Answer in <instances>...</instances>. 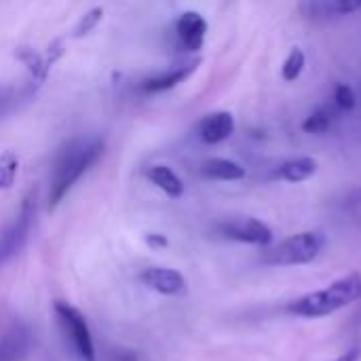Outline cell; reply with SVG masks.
Segmentation results:
<instances>
[{"label": "cell", "instance_id": "cell-3", "mask_svg": "<svg viewBox=\"0 0 361 361\" xmlns=\"http://www.w3.org/2000/svg\"><path fill=\"white\" fill-rule=\"evenodd\" d=\"M326 237L317 231L296 233L277 245H269L262 262L271 267H305L311 264L324 250Z\"/></svg>", "mask_w": 361, "mask_h": 361}, {"label": "cell", "instance_id": "cell-8", "mask_svg": "<svg viewBox=\"0 0 361 361\" xmlns=\"http://www.w3.org/2000/svg\"><path fill=\"white\" fill-rule=\"evenodd\" d=\"M176 34L186 51H201L207 34V21L197 11H186L176 21Z\"/></svg>", "mask_w": 361, "mask_h": 361}, {"label": "cell", "instance_id": "cell-4", "mask_svg": "<svg viewBox=\"0 0 361 361\" xmlns=\"http://www.w3.org/2000/svg\"><path fill=\"white\" fill-rule=\"evenodd\" d=\"M55 315H57V322H59L66 338L70 341L74 353L82 361L97 360L93 336H91V330H89V324H87L85 315L76 307H72V305H68L63 300L55 302Z\"/></svg>", "mask_w": 361, "mask_h": 361}, {"label": "cell", "instance_id": "cell-12", "mask_svg": "<svg viewBox=\"0 0 361 361\" xmlns=\"http://www.w3.org/2000/svg\"><path fill=\"white\" fill-rule=\"evenodd\" d=\"M201 176L207 178V180H218V182H237V180L245 178V169L235 161L214 157V159L203 161Z\"/></svg>", "mask_w": 361, "mask_h": 361}, {"label": "cell", "instance_id": "cell-26", "mask_svg": "<svg viewBox=\"0 0 361 361\" xmlns=\"http://www.w3.org/2000/svg\"><path fill=\"white\" fill-rule=\"evenodd\" d=\"M347 207L351 209H361V186L355 188L349 197H347Z\"/></svg>", "mask_w": 361, "mask_h": 361}, {"label": "cell", "instance_id": "cell-9", "mask_svg": "<svg viewBox=\"0 0 361 361\" xmlns=\"http://www.w3.org/2000/svg\"><path fill=\"white\" fill-rule=\"evenodd\" d=\"M32 345V336L23 326H11L0 334V361H21Z\"/></svg>", "mask_w": 361, "mask_h": 361}, {"label": "cell", "instance_id": "cell-15", "mask_svg": "<svg viewBox=\"0 0 361 361\" xmlns=\"http://www.w3.org/2000/svg\"><path fill=\"white\" fill-rule=\"evenodd\" d=\"M305 63H307L305 51H302L300 47H294V49L290 51V55L286 57L283 66H281V76H283V80H286V82H294V80L302 74Z\"/></svg>", "mask_w": 361, "mask_h": 361}, {"label": "cell", "instance_id": "cell-21", "mask_svg": "<svg viewBox=\"0 0 361 361\" xmlns=\"http://www.w3.org/2000/svg\"><path fill=\"white\" fill-rule=\"evenodd\" d=\"M102 17H104V11L97 6V8H91L82 19H80V23L76 25V30H74V36H85V34H89L99 21H102Z\"/></svg>", "mask_w": 361, "mask_h": 361}, {"label": "cell", "instance_id": "cell-1", "mask_svg": "<svg viewBox=\"0 0 361 361\" xmlns=\"http://www.w3.org/2000/svg\"><path fill=\"white\" fill-rule=\"evenodd\" d=\"M104 154V140H74L68 144V148L59 154L53 176H51V188H49V207L55 209L63 197L70 192V188L99 161Z\"/></svg>", "mask_w": 361, "mask_h": 361}, {"label": "cell", "instance_id": "cell-10", "mask_svg": "<svg viewBox=\"0 0 361 361\" xmlns=\"http://www.w3.org/2000/svg\"><path fill=\"white\" fill-rule=\"evenodd\" d=\"M233 133H235V118L231 112H214L199 123V137L212 146L228 140Z\"/></svg>", "mask_w": 361, "mask_h": 361}, {"label": "cell", "instance_id": "cell-22", "mask_svg": "<svg viewBox=\"0 0 361 361\" xmlns=\"http://www.w3.org/2000/svg\"><path fill=\"white\" fill-rule=\"evenodd\" d=\"M104 361H137V353L125 347H114L106 353Z\"/></svg>", "mask_w": 361, "mask_h": 361}, {"label": "cell", "instance_id": "cell-19", "mask_svg": "<svg viewBox=\"0 0 361 361\" xmlns=\"http://www.w3.org/2000/svg\"><path fill=\"white\" fill-rule=\"evenodd\" d=\"M305 13L309 17H334L338 15V6L336 0H307Z\"/></svg>", "mask_w": 361, "mask_h": 361}, {"label": "cell", "instance_id": "cell-18", "mask_svg": "<svg viewBox=\"0 0 361 361\" xmlns=\"http://www.w3.org/2000/svg\"><path fill=\"white\" fill-rule=\"evenodd\" d=\"M17 57L30 68V72L38 78V80H44V76H47V72H49V68H51V63L47 61V59H42L38 53H34V51H25V49H21V51H17Z\"/></svg>", "mask_w": 361, "mask_h": 361}, {"label": "cell", "instance_id": "cell-25", "mask_svg": "<svg viewBox=\"0 0 361 361\" xmlns=\"http://www.w3.org/2000/svg\"><path fill=\"white\" fill-rule=\"evenodd\" d=\"M146 243H148L150 247H159V250H163V247H167V245H169V239H167V237H163V235H146Z\"/></svg>", "mask_w": 361, "mask_h": 361}, {"label": "cell", "instance_id": "cell-7", "mask_svg": "<svg viewBox=\"0 0 361 361\" xmlns=\"http://www.w3.org/2000/svg\"><path fill=\"white\" fill-rule=\"evenodd\" d=\"M142 283L163 296H182L186 294V279L176 269H146L140 275Z\"/></svg>", "mask_w": 361, "mask_h": 361}, {"label": "cell", "instance_id": "cell-13", "mask_svg": "<svg viewBox=\"0 0 361 361\" xmlns=\"http://www.w3.org/2000/svg\"><path fill=\"white\" fill-rule=\"evenodd\" d=\"M317 167L319 163L313 157H296V159H288L286 163H281L277 169V176L290 184H300L313 178L317 173Z\"/></svg>", "mask_w": 361, "mask_h": 361}, {"label": "cell", "instance_id": "cell-5", "mask_svg": "<svg viewBox=\"0 0 361 361\" xmlns=\"http://www.w3.org/2000/svg\"><path fill=\"white\" fill-rule=\"evenodd\" d=\"M218 233L224 239L237 241V243H250V245H260L269 247L273 243V231L267 222L250 216H239V218H228L220 222Z\"/></svg>", "mask_w": 361, "mask_h": 361}, {"label": "cell", "instance_id": "cell-14", "mask_svg": "<svg viewBox=\"0 0 361 361\" xmlns=\"http://www.w3.org/2000/svg\"><path fill=\"white\" fill-rule=\"evenodd\" d=\"M148 180L159 186L167 197L171 199H180L184 195V182L180 180V176L171 169V167H165V165H154L146 171Z\"/></svg>", "mask_w": 361, "mask_h": 361}, {"label": "cell", "instance_id": "cell-2", "mask_svg": "<svg viewBox=\"0 0 361 361\" xmlns=\"http://www.w3.org/2000/svg\"><path fill=\"white\" fill-rule=\"evenodd\" d=\"M361 298V273L353 271L341 279H336L334 283L309 292L296 300H292L288 305V313L294 317H302V319H322L328 315H334L336 311L357 302Z\"/></svg>", "mask_w": 361, "mask_h": 361}, {"label": "cell", "instance_id": "cell-6", "mask_svg": "<svg viewBox=\"0 0 361 361\" xmlns=\"http://www.w3.org/2000/svg\"><path fill=\"white\" fill-rule=\"evenodd\" d=\"M32 220H34V201H32V197H27L23 201L19 214L15 216V220L0 235V264L6 262L8 258H13L23 247V243L27 241L30 228H32Z\"/></svg>", "mask_w": 361, "mask_h": 361}, {"label": "cell", "instance_id": "cell-11", "mask_svg": "<svg viewBox=\"0 0 361 361\" xmlns=\"http://www.w3.org/2000/svg\"><path fill=\"white\" fill-rule=\"evenodd\" d=\"M199 66V59L195 61H188L184 66H178V68H171L167 72H161L157 76H150L142 82V91L146 93H161V91H169L173 87H178L180 82H184Z\"/></svg>", "mask_w": 361, "mask_h": 361}, {"label": "cell", "instance_id": "cell-16", "mask_svg": "<svg viewBox=\"0 0 361 361\" xmlns=\"http://www.w3.org/2000/svg\"><path fill=\"white\" fill-rule=\"evenodd\" d=\"M330 127H332V116L324 108H319L313 114H309L305 118V123H302V131L309 133V135H324V133L330 131Z\"/></svg>", "mask_w": 361, "mask_h": 361}, {"label": "cell", "instance_id": "cell-23", "mask_svg": "<svg viewBox=\"0 0 361 361\" xmlns=\"http://www.w3.org/2000/svg\"><path fill=\"white\" fill-rule=\"evenodd\" d=\"M338 15H351L361 8V0H336Z\"/></svg>", "mask_w": 361, "mask_h": 361}, {"label": "cell", "instance_id": "cell-20", "mask_svg": "<svg viewBox=\"0 0 361 361\" xmlns=\"http://www.w3.org/2000/svg\"><path fill=\"white\" fill-rule=\"evenodd\" d=\"M334 104L338 106V110L343 112H351L355 106H357V97H355V91L345 85V82H338L334 87Z\"/></svg>", "mask_w": 361, "mask_h": 361}, {"label": "cell", "instance_id": "cell-17", "mask_svg": "<svg viewBox=\"0 0 361 361\" xmlns=\"http://www.w3.org/2000/svg\"><path fill=\"white\" fill-rule=\"evenodd\" d=\"M19 171V159L15 152L6 150L0 154V190H6L8 186H13L15 178Z\"/></svg>", "mask_w": 361, "mask_h": 361}, {"label": "cell", "instance_id": "cell-24", "mask_svg": "<svg viewBox=\"0 0 361 361\" xmlns=\"http://www.w3.org/2000/svg\"><path fill=\"white\" fill-rule=\"evenodd\" d=\"M361 360V347L360 345H353L351 349H347L343 355H338V357H334V360L330 361H360Z\"/></svg>", "mask_w": 361, "mask_h": 361}]
</instances>
